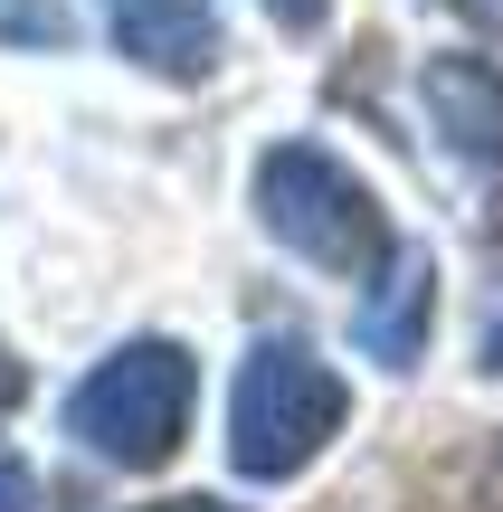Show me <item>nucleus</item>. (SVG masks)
<instances>
[{
	"mask_svg": "<svg viewBox=\"0 0 503 512\" xmlns=\"http://www.w3.org/2000/svg\"><path fill=\"white\" fill-rule=\"evenodd\" d=\"M342 418H352V380L314 342L266 332V342H247L238 389H228V465L247 484H295L342 437Z\"/></svg>",
	"mask_w": 503,
	"mask_h": 512,
	"instance_id": "nucleus-1",
	"label": "nucleus"
},
{
	"mask_svg": "<svg viewBox=\"0 0 503 512\" xmlns=\"http://www.w3.org/2000/svg\"><path fill=\"white\" fill-rule=\"evenodd\" d=\"M190 408H200V361L162 332L105 351L86 380L67 389V437L86 446L95 465H124V475H152V465L181 456Z\"/></svg>",
	"mask_w": 503,
	"mask_h": 512,
	"instance_id": "nucleus-2",
	"label": "nucleus"
},
{
	"mask_svg": "<svg viewBox=\"0 0 503 512\" xmlns=\"http://www.w3.org/2000/svg\"><path fill=\"white\" fill-rule=\"evenodd\" d=\"M257 219L276 247H295L304 266L342 275V285H371L380 256H390V209L361 181L352 162H333L323 143H276L257 152Z\"/></svg>",
	"mask_w": 503,
	"mask_h": 512,
	"instance_id": "nucleus-3",
	"label": "nucleus"
},
{
	"mask_svg": "<svg viewBox=\"0 0 503 512\" xmlns=\"http://www.w3.org/2000/svg\"><path fill=\"white\" fill-rule=\"evenodd\" d=\"M418 105H428L437 143L475 171V181H503V67L475 48H437L418 67Z\"/></svg>",
	"mask_w": 503,
	"mask_h": 512,
	"instance_id": "nucleus-4",
	"label": "nucleus"
},
{
	"mask_svg": "<svg viewBox=\"0 0 503 512\" xmlns=\"http://www.w3.org/2000/svg\"><path fill=\"white\" fill-rule=\"evenodd\" d=\"M428 332H437V256L428 247H390L380 275L361 285V304H352V342L380 370H418L428 361Z\"/></svg>",
	"mask_w": 503,
	"mask_h": 512,
	"instance_id": "nucleus-5",
	"label": "nucleus"
},
{
	"mask_svg": "<svg viewBox=\"0 0 503 512\" xmlns=\"http://www.w3.org/2000/svg\"><path fill=\"white\" fill-rule=\"evenodd\" d=\"M105 10L114 57H133L143 76H171V86H200L219 67V10L209 0H95Z\"/></svg>",
	"mask_w": 503,
	"mask_h": 512,
	"instance_id": "nucleus-6",
	"label": "nucleus"
},
{
	"mask_svg": "<svg viewBox=\"0 0 503 512\" xmlns=\"http://www.w3.org/2000/svg\"><path fill=\"white\" fill-rule=\"evenodd\" d=\"M0 38L10 48H67L76 19H67V0H0Z\"/></svg>",
	"mask_w": 503,
	"mask_h": 512,
	"instance_id": "nucleus-7",
	"label": "nucleus"
},
{
	"mask_svg": "<svg viewBox=\"0 0 503 512\" xmlns=\"http://www.w3.org/2000/svg\"><path fill=\"white\" fill-rule=\"evenodd\" d=\"M257 10H266V19H276V29H285V38H314V29H323V19H333V0H257Z\"/></svg>",
	"mask_w": 503,
	"mask_h": 512,
	"instance_id": "nucleus-8",
	"label": "nucleus"
},
{
	"mask_svg": "<svg viewBox=\"0 0 503 512\" xmlns=\"http://www.w3.org/2000/svg\"><path fill=\"white\" fill-rule=\"evenodd\" d=\"M29 503H38V475L10 456V446H0V512H29Z\"/></svg>",
	"mask_w": 503,
	"mask_h": 512,
	"instance_id": "nucleus-9",
	"label": "nucleus"
},
{
	"mask_svg": "<svg viewBox=\"0 0 503 512\" xmlns=\"http://www.w3.org/2000/svg\"><path fill=\"white\" fill-rule=\"evenodd\" d=\"M475 512H503V437H494V456L475 465Z\"/></svg>",
	"mask_w": 503,
	"mask_h": 512,
	"instance_id": "nucleus-10",
	"label": "nucleus"
},
{
	"mask_svg": "<svg viewBox=\"0 0 503 512\" xmlns=\"http://www.w3.org/2000/svg\"><path fill=\"white\" fill-rule=\"evenodd\" d=\"M133 512H238V503H219V494H171V503H133Z\"/></svg>",
	"mask_w": 503,
	"mask_h": 512,
	"instance_id": "nucleus-11",
	"label": "nucleus"
},
{
	"mask_svg": "<svg viewBox=\"0 0 503 512\" xmlns=\"http://www.w3.org/2000/svg\"><path fill=\"white\" fill-rule=\"evenodd\" d=\"M19 389H29V370H19L10 351H0V408H19Z\"/></svg>",
	"mask_w": 503,
	"mask_h": 512,
	"instance_id": "nucleus-12",
	"label": "nucleus"
},
{
	"mask_svg": "<svg viewBox=\"0 0 503 512\" xmlns=\"http://www.w3.org/2000/svg\"><path fill=\"white\" fill-rule=\"evenodd\" d=\"M447 10H466L475 29H503V0H447Z\"/></svg>",
	"mask_w": 503,
	"mask_h": 512,
	"instance_id": "nucleus-13",
	"label": "nucleus"
},
{
	"mask_svg": "<svg viewBox=\"0 0 503 512\" xmlns=\"http://www.w3.org/2000/svg\"><path fill=\"white\" fill-rule=\"evenodd\" d=\"M485 370H494V380H503V313H494V323H485Z\"/></svg>",
	"mask_w": 503,
	"mask_h": 512,
	"instance_id": "nucleus-14",
	"label": "nucleus"
}]
</instances>
